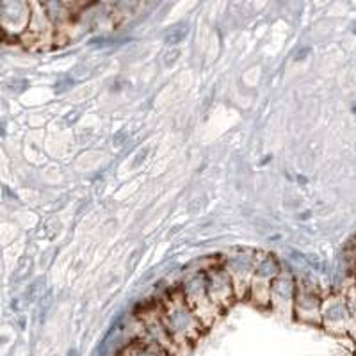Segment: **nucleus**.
<instances>
[{
  "instance_id": "39448f33",
  "label": "nucleus",
  "mask_w": 356,
  "mask_h": 356,
  "mask_svg": "<svg viewBox=\"0 0 356 356\" xmlns=\"http://www.w3.org/2000/svg\"><path fill=\"white\" fill-rule=\"evenodd\" d=\"M355 356H356V351H355Z\"/></svg>"
},
{
  "instance_id": "f03ea898",
  "label": "nucleus",
  "mask_w": 356,
  "mask_h": 356,
  "mask_svg": "<svg viewBox=\"0 0 356 356\" xmlns=\"http://www.w3.org/2000/svg\"><path fill=\"white\" fill-rule=\"evenodd\" d=\"M308 52H310V49H308V47L307 49H301L300 54H296V59H305V56H307Z\"/></svg>"
},
{
  "instance_id": "f257e3e1",
  "label": "nucleus",
  "mask_w": 356,
  "mask_h": 356,
  "mask_svg": "<svg viewBox=\"0 0 356 356\" xmlns=\"http://www.w3.org/2000/svg\"><path fill=\"white\" fill-rule=\"evenodd\" d=\"M189 33V25L187 24H177L175 27L170 29V33L166 34V43L177 44L184 40Z\"/></svg>"
},
{
  "instance_id": "7ed1b4c3",
  "label": "nucleus",
  "mask_w": 356,
  "mask_h": 356,
  "mask_svg": "<svg viewBox=\"0 0 356 356\" xmlns=\"http://www.w3.org/2000/svg\"><path fill=\"white\" fill-rule=\"evenodd\" d=\"M68 356H79V355H77V351H75V349H72V351L68 353Z\"/></svg>"
},
{
  "instance_id": "20e7f679",
  "label": "nucleus",
  "mask_w": 356,
  "mask_h": 356,
  "mask_svg": "<svg viewBox=\"0 0 356 356\" xmlns=\"http://www.w3.org/2000/svg\"><path fill=\"white\" fill-rule=\"evenodd\" d=\"M353 111H355V113H356V107H353Z\"/></svg>"
}]
</instances>
